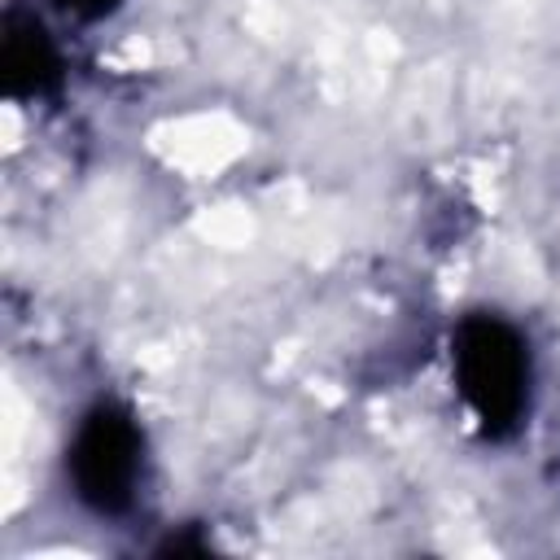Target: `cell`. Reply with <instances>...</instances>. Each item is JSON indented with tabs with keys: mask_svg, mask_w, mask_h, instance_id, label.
Wrapping results in <instances>:
<instances>
[{
	"mask_svg": "<svg viewBox=\"0 0 560 560\" xmlns=\"http://www.w3.org/2000/svg\"><path fill=\"white\" fill-rule=\"evenodd\" d=\"M455 372L459 389L477 407L486 424L512 420L525 402V354L521 337L499 324V319H472L459 328V350H455Z\"/></svg>",
	"mask_w": 560,
	"mask_h": 560,
	"instance_id": "cell-2",
	"label": "cell"
},
{
	"mask_svg": "<svg viewBox=\"0 0 560 560\" xmlns=\"http://www.w3.org/2000/svg\"><path fill=\"white\" fill-rule=\"evenodd\" d=\"M70 477L74 494L96 512H118L131 499L140 477V429L122 407L101 402L83 416L70 446Z\"/></svg>",
	"mask_w": 560,
	"mask_h": 560,
	"instance_id": "cell-1",
	"label": "cell"
},
{
	"mask_svg": "<svg viewBox=\"0 0 560 560\" xmlns=\"http://www.w3.org/2000/svg\"><path fill=\"white\" fill-rule=\"evenodd\" d=\"M57 4L70 9V13H92V18H96V13H109L118 0H57Z\"/></svg>",
	"mask_w": 560,
	"mask_h": 560,
	"instance_id": "cell-3",
	"label": "cell"
}]
</instances>
